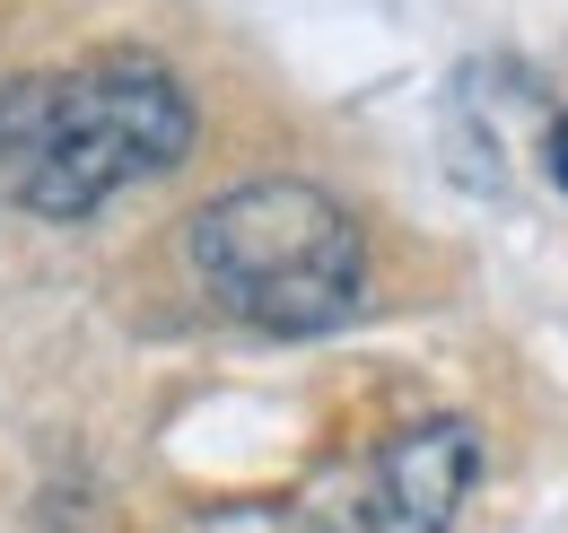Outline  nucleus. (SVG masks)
Segmentation results:
<instances>
[{
	"mask_svg": "<svg viewBox=\"0 0 568 533\" xmlns=\"http://www.w3.org/2000/svg\"><path fill=\"white\" fill-rule=\"evenodd\" d=\"M184 149H193V97L149 53L0 79V201L36 219H88L123 184L184 167Z\"/></svg>",
	"mask_w": 568,
	"mask_h": 533,
	"instance_id": "1",
	"label": "nucleus"
},
{
	"mask_svg": "<svg viewBox=\"0 0 568 533\" xmlns=\"http://www.w3.org/2000/svg\"><path fill=\"white\" fill-rule=\"evenodd\" d=\"M184 254L236 324L281 341L351 324L358 289H367L358 219L324 184H297V175H263V184L202 201L193 228H184Z\"/></svg>",
	"mask_w": 568,
	"mask_h": 533,
	"instance_id": "2",
	"label": "nucleus"
},
{
	"mask_svg": "<svg viewBox=\"0 0 568 533\" xmlns=\"http://www.w3.org/2000/svg\"><path fill=\"white\" fill-rule=\"evenodd\" d=\"M481 472V438L473 420L437 411V420H412L403 438H385V455L367 464V490H358V533H446L464 490Z\"/></svg>",
	"mask_w": 568,
	"mask_h": 533,
	"instance_id": "3",
	"label": "nucleus"
},
{
	"mask_svg": "<svg viewBox=\"0 0 568 533\" xmlns=\"http://www.w3.org/2000/svg\"><path fill=\"white\" fill-rule=\"evenodd\" d=\"M542 132H551V114L534 123V79L525 70H507V62L455 70V88H446V167L464 184L498 193L507 149H534V167H542Z\"/></svg>",
	"mask_w": 568,
	"mask_h": 533,
	"instance_id": "4",
	"label": "nucleus"
},
{
	"mask_svg": "<svg viewBox=\"0 0 568 533\" xmlns=\"http://www.w3.org/2000/svg\"><path fill=\"white\" fill-rule=\"evenodd\" d=\"M542 175L568 193V114H551V132H542Z\"/></svg>",
	"mask_w": 568,
	"mask_h": 533,
	"instance_id": "5",
	"label": "nucleus"
}]
</instances>
